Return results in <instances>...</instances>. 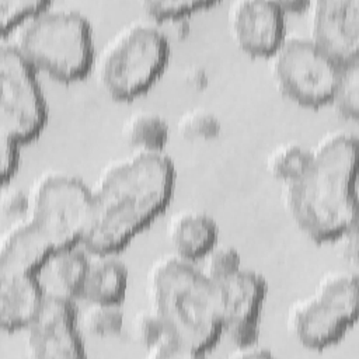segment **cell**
Segmentation results:
<instances>
[{"mask_svg":"<svg viewBox=\"0 0 359 359\" xmlns=\"http://www.w3.org/2000/svg\"><path fill=\"white\" fill-rule=\"evenodd\" d=\"M175 167L163 151L132 150L108 161L90 185V209L81 245L115 252L168 203Z\"/></svg>","mask_w":359,"mask_h":359,"instance_id":"1","label":"cell"},{"mask_svg":"<svg viewBox=\"0 0 359 359\" xmlns=\"http://www.w3.org/2000/svg\"><path fill=\"white\" fill-rule=\"evenodd\" d=\"M356 157V136L342 129L330 130L310 147L304 172L285 184L289 216L309 238L334 240L358 224Z\"/></svg>","mask_w":359,"mask_h":359,"instance_id":"2","label":"cell"},{"mask_svg":"<svg viewBox=\"0 0 359 359\" xmlns=\"http://www.w3.org/2000/svg\"><path fill=\"white\" fill-rule=\"evenodd\" d=\"M149 307L187 346L201 356L222 334L216 292L196 261L172 252L158 257L146 273Z\"/></svg>","mask_w":359,"mask_h":359,"instance_id":"3","label":"cell"},{"mask_svg":"<svg viewBox=\"0 0 359 359\" xmlns=\"http://www.w3.org/2000/svg\"><path fill=\"white\" fill-rule=\"evenodd\" d=\"M10 43L35 69L59 80L84 76L94 62L93 34L88 18L76 8L52 3L25 20Z\"/></svg>","mask_w":359,"mask_h":359,"instance_id":"4","label":"cell"},{"mask_svg":"<svg viewBox=\"0 0 359 359\" xmlns=\"http://www.w3.org/2000/svg\"><path fill=\"white\" fill-rule=\"evenodd\" d=\"M168 57V41L154 24L132 21L121 27L94 56L93 67L102 90L128 100L147 90Z\"/></svg>","mask_w":359,"mask_h":359,"instance_id":"5","label":"cell"},{"mask_svg":"<svg viewBox=\"0 0 359 359\" xmlns=\"http://www.w3.org/2000/svg\"><path fill=\"white\" fill-rule=\"evenodd\" d=\"M358 273L353 269L325 272L311 293L294 300L287 310V328L304 346L324 348L338 341L355 323Z\"/></svg>","mask_w":359,"mask_h":359,"instance_id":"6","label":"cell"},{"mask_svg":"<svg viewBox=\"0 0 359 359\" xmlns=\"http://www.w3.org/2000/svg\"><path fill=\"white\" fill-rule=\"evenodd\" d=\"M27 217L53 248L81 244L90 209V185L60 170L38 175L28 188Z\"/></svg>","mask_w":359,"mask_h":359,"instance_id":"7","label":"cell"},{"mask_svg":"<svg viewBox=\"0 0 359 359\" xmlns=\"http://www.w3.org/2000/svg\"><path fill=\"white\" fill-rule=\"evenodd\" d=\"M268 57L273 81L286 97L307 107L331 101L339 65L307 35H285Z\"/></svg>","mask_w":359,"mask_h":359,"instance_id":"8","label":"cell"},{"mask_svg":"<svg viewBox=\"0 0 359 359\" xmlns=\"http://www.w3.org/2000/svg\"><path fill=\"white\" fill-rule=\"evenodd\" d=\"M36 70L10 43L0 46V135L20 143L34 139L46 122V101Z\"/></svg>","mask_w":359,"mask_h":359,"instance_id":"9","label":"cell"},{"mask_svg":"<svg viewBox=\"0 0 359 359\" xmlns=\"http://www.w3.org/2000/svg\"><path fill=\"white\" fill-rule=\"evenodd\" d=\"M222 332L234 346L257 342L259 313L266 296V282L255 271L240 268L233 275L213 280Z\"/></svg>","mask_w":359,"mask_h":359,"instance_id":"10","label":"cell"},{"mask_svg":"<svg viewBox=\"0 0 359 359\" xmlns=\"http://www.w3.org/2000/svg\"><path fill=\"white\" fill-rule=\"evenodd\" d=\"M24 330L25 349L31 358L86 356L72 299L45 294L38 313Z\"/></svg>","mask_w":359,"mask_h":359,"instance_id":"11","label":"cell"},{"mask_svg":"<svg viewBox=\"0 0 359 359\" xmlns=\"http://www.w3.org/2000/svg\"><path fill=\"white\" fill-rule=\"evenodd\" d=\"M307 35L338 65L359 59V1H310Z\"/></svg>","mask_w":359,"mask_h":359,"instance_id":"12","label":"cell"},{"mask_svg":"<svg viewBox=\"0 0 359 359\" xmlns=\"http://www.w3.org/2000/svg\"><path fill=\"white\" fill-rule=\"evenodd\" d=\"M227 22L237 46L251 55L269 56L286 35L278 0H236L229 6Z\"/></svg>","mask_w":359,"mask_h":359,"instance_id":"13","label":"cell"},{"mask_svg":"<svg viewBox=\"0 0 359 359\" xmlns=\"http://www.w3.org/2000/svg\"><path fill=\"white\" fill-rule=\"evenodd\" d=\"M53 245L27 216L15 219L0 236V275L35 273Z\"/></svg>","mask_w":359,"mask_h":359,"instance_id":"14","label":"cell"},{"mask_svg":"<svg viewBox=\"0 0 359 359\" xmlns=\"http://www.w3.org/2000/svg\"><path fill=\"white\" fill-rule=\"evenodd\" d=\"M45 292L35 273L0 275V325L14 331L25 328L38 313Z\"/></svg>","mask_w":359,"mask_h":359,"instance_id":"15","label":"cell"},{"mask_svg":"<svg viewBox=\"0 0 359 359\" xmlns=\"http://www.w3.org/2000/svg\"><path fill=\"white\" fill-rule=\"evenodd\" d=\"M165 236L172 247V254L198 261L217 243V224L206 212L182 209L168 219Z\"/></svg>","mask_w":359,"mask_h":359,"instance_id":"16","label":"cell"},{"mask_svg":"<svg viewBox=\"0 0 359 359\" xmlns=\"http://www.w3.org/2000/svg\"><path fill=\"white\" fill-rule=\"evenodd\" d=\"M81 244L53 248L35 272L45 294L77 299L86 272L87 257Z\"/></svg>","mask_w":359,"mask_h":359,"instance_id":"17","label":"cell"},{"mask_svg":"<svg viewBox=\"0 0 359 359\" xmlns=\"http://www.w3.org/2000/svg\"><path fill=\"white\" fill-rule=\"evenodd\" d=\"M126 286L128 269L115 257V252L88 251L80 299L86 302L119 303L125 296Z\"/></svg>","mask_w":359,"mask_h":359,"instance_id":"18","label":"cell"},{"mask_svg":"<svg viewBox=\"0 0 359 359\" xmlns=\"http://www.w3.org/2000/svg\"><path fill=\"white\" fill-rule=\"evenodd\" d=\"M122 136L132 150L163 151L170 137L167 121L153 111H133L122 123Z\"/></svg>","mask_w":359,"mask_h":359,"instance_id":"19","label":"cell"},{"mask_svg":"<svg viewBox=\"0 0 359 359\" xmlns=\"http://www.w3.org/2000/svg\"><path fill=\"white\" fill-rule=\"evenodd\" d=\"M125 323L123 311L115 302H87L77 313L80 331L94 337H112L121 332Z\"/></svg>","mask_w":359,"mask_h":359,"instance_id":"20","label":"cell"},{"mask_svg":"<svg viewBox=\"0 0 359 359\" xmlns=\"http://www.w3.org/2000/svg\"><path fill=\"white\" fill-rule=\"evenodd\" d=\"M310 163V147L297 142H283L276 144L266 156L268 172L283 182L289 184L297 180Z\"/></svg>","mask_w":359,"mask_h":359,"instance_id":"21","label":"cell"},{"mask_svg":"<svg viewBox=\"0 0 359 359\" xmlns=\"http://www.w3.org/2000/svg\"><path fill=\"white\" fill-rule=\"evenodd\" d=\"M346 118H356L359 111V59L339 65L331 101Z\"/></svg>","mask_w":359,"mask_h":359,"instance_id":"22","label":"cell"},{"mask_svg":"<svg viewBox=\"0 0 359 359\" xmlns=\"http://www.w3.org/2000/svg\"><path fill=\"white\" fill-rule=\"evenodd\" d=\"M199 259V268L210 280L227 278L243 268L240 252L231 245L217 243L212 245Z\"/></svg>","mask_w":359,"mask_h":359,"instance_id":"23","label":"cell"},{"mask_svg":"<svg viewBox=\"0 0 359 359\" xmlns=\"http://www.w3.org/2000/svg\"><path fill=\"white\" fill-rule=\"evenodd\" d=\"M133 338L147 351L170 337H175L164 320L150 307L139 310L132 318Z\"/></svg>","mask_w":359,"mask_h":359,"instance_id":"24","label":"cell"},{"mask_svg":"<svg viewBox=\"0 0 359 359\" xmlns=\"http://www.w3.org/2000/svg\"><path fill=\"white\" fill-rule=\"evenodd\" d=\"M177 129L187 139H212L220 132V121L213 111L194 107L178 118Z\"/></svg>","mask_w":359,"mask_h":359,"instance_id":"25","label":"cell"},{"mask_svg":"<svg viewBox=\"0 0 359 359\" xmlns=\"http://www.w3.org/2000/svg\"><path fill=\"white\" fill-rule=\"evenodd\" d=\"M46 0H0V29L6 36L13 34L25 20L48 7Z\"/></svg>","mask_w":359,"mask_h":359,"instance_id":"26","label":"cell"},{"mask_svg":"<svg viewBox=\"0 0 359 359\" xmlns=\"http://www.w3.org/2000/svg\"><path fill=\"white\" fill-rule=\"evenodd\" d=\"M213 4H216L215 0H147L143 7L156 20H165L182 17Z\"/></svg>","mask_w":359,"mask_h":359,"instance_id":"27","label":"cell"},{"mask_svg":"<svg viewBox=\"0 0 359 359\" xmlns=\"http://www.w3.org/2000/svg\"><path fill=\"white\" fill-rule=\"evenodd\" d=\"M0 192V212L3 217L10 219L11 222L20 217H24L28 212L29 198L28 189H21L20 187L11 185V182L1 184Z\"/></svg>","mask_w":359,"mask_h":359,"instance_id":"28","label":"cell"},{"mask_svg":"<svg viewBox=\"0 0 359 359\" xmlns=\"http://www.w3.org/2000/svg\"><path fill=\"white\" fill-rule=\"evenodd\" d=\"M20 142L15 139L0 135V177L1 184L11 182L14 177L18 161H20Z\"/></svg>","mask_w":359,"mask_h":359,"instance_id":"29","label":"cell"},{"mask_svg":"<svg viewBox=\"0 0 359 359\" xmlns=\"http://www.w3.org/2000/svg\"><path fill=\"white\" fill-rule=\"evenodd\" d=\"M272 352L265 348L258 345L257 342L248 344V345H241V346H234L231 352L229 353L230 358H265L271 356Z\"/></svg>","mask_w":359,"mask_h":359,"instance_id":"30","label":"cell"},{"mask_svg":"<svg viewBox=\"0 0 359 359\" xmlns=\"http://www.w3.org/2000/svg\"><path fill=\"white\" fill-rule=\"evenodd\" d=\"M356 226H352L351 229H348L345 233H342L338 238H342L344 244V252L345 257H348L349 259H352L353 262L356 261V255H358V231H356Z\"/></svg>","mask_w":359,"mask_h":359,"instance_id":"31","label":"cell"},{"mask_svg":"<svg viewBox=\"0 0 359 359\" xmlns=\"http://www.w3.org/2000/svg\"><path fill=\"white\" fill-rule=\"evenodd\" d=\"M278 4L283 10V13H300L309 8L310 1L307 0H278Z\"/></svg>","mask_w":359,"mask_h":359,"instance_id":"32","label":"cell"}]
</instances>
